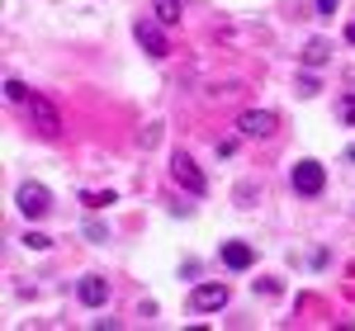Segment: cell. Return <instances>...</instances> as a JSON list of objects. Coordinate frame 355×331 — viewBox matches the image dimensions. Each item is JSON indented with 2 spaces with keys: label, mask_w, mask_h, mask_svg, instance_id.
Instances as JSON below:
<instances>
[{
  "label": "cell",
  "mask_w": 355,
  "mask_h": 331,
  "mask_svg": "<svg viewBox=\"0 0 355 331\" xmlns=\"http://www.w3.org/2000/svg\"><path fill=\"white\" fill-rule=\"evenodd\" d=\"M24 118H28V128H38L43 138H62V114H57L53 100L28 95V100H24Z\"/></svg>",
  "instance_id": "cell-1"
},
{
  "label": "cell",
  "mask_w": 355,
  "mask_h": 331,
  "mask_svg": "<svg viewBox=\"0 0 355 331\" xmlns=\"http://www.w3.org/2000/svg\"><path fill=\"white\" fill-rule=\"evenodd\" d=\"M289 185H294V194L313 199V194H322V185H327V170H322L318 161H299L294 170H289Z\"/></svg>",
  "instance_id": "cell-2"
},
{
  "label": "cell",
  "mask_w": 355,
  "mask_h": 331,
  "mask_svg": "<svg viewBox=\"0 0 355 331\" xmlns=\"http://www.w3.org/2000/svg\"><path fill=\"white\" fill-rule=\"evenodd\" d=\"M15 204H19V213H24V218H48V208H53V194L43 190L38 180H28V185H19Z\"/></svg>",
  "instance_id": "cell-3"
},
{
  "label": "cell",
  "mask_w": 355,
  "mask_h": 331,
  "mask_svg": "<svg viewBox=\"0 0 355 331\" xmlns=\"http://www.w3.org/2000/svg\"><path fill=\"white\" fill-rule=\"evenodd\" d=\"M171 175H175V185H185L190 194H204L209 190V180H204V170L185 156V152H175V161H171Z\"/></svg>",
  "instance_id": "cell-4"
},
{
  "label": "cell",
  "mask_w": 355,
  "mask_h": 331,
  "mask_svg": "<svg viewBox=\"0 0 355 331\" xmlns=\"http://www.w3.org/2000/svg\"><path fill=\"white\" fill-rule=\"evenodd\" d=\"M237 128H242V138H270L275 128H279V118H275L270 109H246L242 118H237Z\"/></svg>",
  "instance_id": "cell-5"
},
{
  "label": "cell",
  "mask_w": 355,
  "mask_h": 331,
  "mask_svg": "<svg viewBox=\"0 0 355 331\" xmlns=\"http://www.w3.org/2000/svg\"><path fill=\"white\" fill-rule=\"evenodd\" d=\"M137 43H142V48H147V57H157V62H162L166 53H171V43H166V33H162V19H157V24H152V19H137Z\"/></svg>",
  "instance_id": "cell-6"
},
{
  "label": "cell",
  "mask_w": 355,
  "mask_h": 331,
  "mask_svg": "<svg viewBox=\"0 0 355 331\" xmlns=\"http://www.w3.org/2000/svg\"><path fill=\"white\" fill-rule=\"evenodd\" d=\"M223 303H227V284H199V289L190 294L194 312H218Z\"/></svg>",
  "instance_id": "cell-7"
},
{
  "label": "cell",
  "mask_w": 355,
  "mask_h": 331,
  "mask_svg": "<svg viewBox=\"0 0 355 331\" xmlns=\"http://www.w3.org/2000/svg\"><path fill=\"white\" fill-rule=\"evenodd\" d=\"M76 294H81V303H85V307H105V303H110V279L85 275L81 284H76Z\"/></svg>",
  "instance_id": "cell-8"
},
{
  "label": "cell",
  "mask_w": 355,
  "mask_h": 331,
  "mask_svg": "<svg viewBox=\"0 0 355 331\" xmlns=\"http://www.w3.org/2000/svg\"><path fill=\"white\" fill-rule=\"evenodd\" d=\"M251 260H256V251L246 247V242H227V247H223V265H227V270H246Z\"/></svg>",
  "instance_id": "cell-9"
},
{
  "label": "cell",
  "mask_w": 355,
  "mask_h": 331,
  "mask_svg": "<svg viewBox=\"0 0 355 331\" xmlns=\"http://www.w3.org/2000/svg\"><path fill=\"white\" fill-rule=\"evenodd\" d=\"M327 62H331V43L327 38H313V43L303 48V66H308V71H318V66H327Z\"/></svg>",
  "instance_id": "cell-10"
},
{
  "label": "cell",
  "mask_w": 355,
  "mask_h": 331,
  "mask_svg": "<svg viewBox=\"0 0 355 331\" xmlns=\"http://www.w3.org/2000/svg\"><path fill=\"white\" fill-rule=\"evenodd\" d=\"M152 15L162 19L166 28L171 24H180V0H152Z\"/></svg>",
  "instance_id": "cell-11"
},
{
  "label": "cell",
  "mask_w": 355,
  "mask_h": 331,
  "mask_svg": "<svg viewBox=\"0 0 355 331\" xmlns=\"http://www.w3.org/2000/svg\"><path fill=\"white\" fill-rule=\"evenodd\" d=\"M5 100L24 105V100H28V85H24V81H5Z\"/></svg>",
  "instance_id": "cell-12"
},
{
  "label": "cell",
  "mask_w": 355,
  "mask_h": 331,
  "mask_svg": "<svg viewBox=\"0 0 355 331\" xmlns=\"http://www.w3.org/2000/svg\"><path fill=\"white\" fill-rule=\"evenodd\" d=\"M81 204L85 208H105V204H114V194L105 190V194H81Z\"/></svg>",
  "instance_id": "cell-13"
},
{
  "label": "cell",
  "mask_w": 355,
  "mask_h": 331,
  "mask_svg": "<svg viewBox=\"0 0 355 331\" xmlns=\"http://www.w3.org/2000/svg\"><path fill=\"white\" fill-rule=\"evenodd\" d=\"M24 247H33V251H48V247H53V237H43V232H28V237H24Z\"/></svg>",
  "instance_id": "cell-14"
},
{
  "label": "cell",
  "mask_w": 355,
  "mask_h": 331,
  "mask_svg": "<svg viewBox=\"0 0 355 331\" xmlns=\"http://www.w3.org/2000/svg\"><path fill=\"white\" fill-rule=\"evenodd\" d=\"M341 118L355 128V95H346V100H341Z\"/></svg>",
  "instance_id": "cell-15"
},
{
  "label": "cell",
  "mask_w": 355,
  "mask_h": 331,
  "mask_svg": "<svg viewBox=\"0 0 355 331\" xmlns=\"http://www.w3.org/2000/svg\"><path fill=\"white\" fill-rule=\"evenodd\" d=\"M299 95H318V76H299Z\"/></svg>",
  "instance_id": "cell-16"
},
{
  "label": "cell",
  "mask_w": 355,
  "mask_h": 331,
  "mask_svg": "<svg viewBox=\"0 0 355 331\" xmlns=\"http://www.w3.org/2000/svg\"><path fill=\"white\" fill-rule=\"evenodd\" d=\"M318 15H336V0H318Z\"/></svg>",
  "instance_id": "cell-17"
},
{
  "label": "cell",
  "mask_w": 355,
  "mask_h": 331,
  "mask_svg": "<svg viewBox=\"0 0 355 331\" xmlns=\"http://www.w3.org/2000/svg\"><path fill=\"white\" fill-rule=\"evenodd\" d=\"M346 43H355V19H351V24H346Z\"/></svg>",
  "instance_id": "cell-18"
}]
</instances>
